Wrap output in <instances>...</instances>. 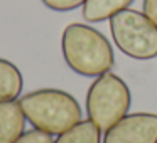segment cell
Masks as SVG:
<instances>
[{
  "mask_svg": "<svg viewBox=\"0 0 157 143\" xmlns=\"http://www.w3.org/2000/svg\"><path fill=\"white\" fill-rule=\"evenodd\" d=\"M103 143H157V115L132 113L123 116L105 131Z\"/></svg>",
  "mask_w": 157,
  "mask_h": 143,
  "instance_id": "cell-5",
  "label": "cell"
},
{
  "mask_svg": "<svg viewBox=\"0 0 157 143\" xmlns=\"http://www.w3.org/2000/svg\"><path fill=\"white\" fill-rule=\"evenodd\" d=\"M115 46L125 56L139 61L157 57V25L144 12L125 9L110 19Z\"/></svg>",
  "mask_w": 157,
  "mask_h": 143,
  "instance_id": "cell-4",
  "label": "cell"
},
{
  "mask_svg": "<svg viewBox=\"0 0 157 143\" xmlns=\"http://www.w3.org/2000/svg\"><path fill=\"white\" fill-rule=\"evenodd\" d=\"M54 143H101V131L93 121L81 119L64 133L58 135Z\"/></svg>",
  "mask_w": 157,
  "mask_h": 143,
  "instance_id": "cell-9",
  "label": "cell"
},
{
  "mask_svg": "<svg viewBox=\"0 0 157 143\" xmlns=\"http://www.w3.org/2000/svg\"><path fill=\"white\" fill-rule=\"evenodd\" d=\"M132 105V94L122 78L113 72L98 76L86 93V113L88 119L106 131L117 121L127 116Z\"/></svg>",
  "mask_w": 157,
  "mask_h": 143,
  "instance_id": "cell-3",
  "label": "cell"
},
{
  "mask_svg": "<svg viewBox=\"0 0 157 143\" xmlns=\"http://www.w3.org/2000/svg\"><path fill=\"white\" fill-rule=\"evenodd\" d=\"M144 14L157 25V0H144Z\"/></svg>",
  "mask_w": 157,
  "mask_h": 143,
  "instance_id": "cell-12",
  "label": "cell"
},
{
  "mask_svg": "<svg viewBox=\"0 0 157 143\" xmlns=\"http://www.w3.org/2000/svg\"><path fill=\"white\" fill-rule=\"evenodd\" d=\"M25 115L17 99L0 101V143H15L25 131Z\"/></svg>",
  "mask_w": 157,
  "mask_h": 143,
  "instance_id": "cell-6",
  "label": "cell"
},
{
  "mask_svg": "<svg viewBox=\"0 0 157 143\" xmlns=\"http://www.w3.org/2000/svg\"><path fill=\"white\" fill-rule=\"evenodd\" d=\"M86 0H42V4L54 12H69L78 7H83Z\"/></svg>",
  "mask_w": 157,
  "mask_h": 143,
  "instance_id": "cell-11",
  "label": "cell"
},
{
  "mask_svg": "<svg viewBox=\"0 0 157 143\" xmlns=\"http://www.w3.org/2000/svg\"><path fill=\"white\" fill-rule=\"evenodd\" d=\"M15 143H54V140H52V135L34 128L29 130V131H24L15 140Z\"/></svg>",
  "mask_w": 157,
  "mask_h": 143,
  "instance_id": "cell-10",
  "label": "cell"
},
{
  "mask_svg": "<svg viewBox=\"0 0 157 143\" xmlns=\"http://www.w3.org/2000/svg\"><path fill=\"white\" fill-rule=\"evenodd\" d=\"M133 0H86L83 4V19L86 22L110 20L115 14L128 9Z\"/></svg>",
  "mask_w": 157,
  "mask_h": 143,
  "instance_id": "cell-7",
  "label": "cell"
},
{
  "mask_svg": "<svg viewBox=\"0 0 157 143\" xmlns=\"http://www.w3.org/2000/svg\"><path fill=\"white\" fill-rule=\"evenodd\" d=\"M61 51L71 71L86 78H98L110 72L115 64L108 39L86 24H69L63 31Z\"/></svg>",
  "mask_w": 157,
  "mask_h": 143,
  "instance_id": "cell-1",
  "label": "cell"
},
{
  "mask_svg": "<svg viewBox=\"0 0 157 143\" xmlns=\"http://www.w3.org/2000/svg\"><path fill=\"white\" fill-rule=\"evenodd\" d=\"M24 88L22 72L14 62L0 57V101H14Z\"/></svg>",
  "mask_w": 157,
  "mask_h": 143,
  "instance_id": "cell-8",
  "label": "cell"
},
{
  "mask_svg": "<svg viewBox=\"0 0 157 143\" xmlns=\"http://www.w3.org/2000/svg\"><path fill=\"white\" fill-rule=\"evenodd\" d=\"M25 119L49 135H61L81 121V106L63 89H37L19 99Z\"/></svg>",
  "mask_w": 157,
  "mask_h": 143,
  "instance_id": "cell-2",
  "label": "cell"
}]
</instances>
